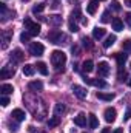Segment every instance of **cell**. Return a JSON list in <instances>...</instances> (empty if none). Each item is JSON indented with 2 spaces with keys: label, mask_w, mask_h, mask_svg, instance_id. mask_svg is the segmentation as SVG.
<instances>
[{
  "label": "cell",
  "mask_w": 131,
  "mask_h": 133,
  "mask_svg": "<svg viewBox=\"0 0 131 133\" xmlns=\"http://www.w3.org/2000/svg\"><path fill=\"white\" fill-rule=\"evenodd\" d=\"M59 124H60V118H59V116H54V118H51V119L48 121V127H49V129L57 127Z\"/></svg>",
  "instance_id": "f1b7e54d"
},
{
  "label": "cell",
  "mask_w": 131,
  "mask_h": 133,
  "mask_svg": "<svg viewBox=\"0 0 131 133\" xmlns=\"http://www.w3.org/2000/svg\"><path fill=\"white\" fill-rule=\"evenodd\" d=\"M25 2H28V0H25Z\"/></svg>",
  "instance_id": "c3c4849f"
},
{
  "label": "cell",
  "mask_w": 131,
  "mask_h": 133,
  "mask_svg": "<svg viewBox=\"0 0 131 133\" xmlns=\"http://www.w3.org/2000/svg\"><path fill=\"white\" fill-rule=\"evenodd\" d=\"M83 82H86L90 85H94V87H99V88H105L106 87L105 81H102V79H91V77H86V76H83Z\"/></svg>",
  "instance_id": "ba28073f"
},
{
  "label": "cell",
  "mask_w": 131,
  "mask_h": 133,
  "mask_svg": "<svg viewBox=\"0 0 131 133\" xmlns=\"http://www.w3.org/2000/svg\"><path fill=\"white\" fill-rule=\"evenodd\" d=\"M11 116H12V119L17 121V122H22V121H25V118H26V115H25V111H23L22 108H14L12 113H11Z\"/></svg>",
  "instance_id": "30bf717a"
},
{
  "label": "cell",
  "mask_w": 131,
  "mask_h": 133,
  "mask_svg": "<svg viewBox=\"0 0 131 133\" xmlns=\"http://www.w3.org/2000/svg\"><path fill=\"white\" fill-rule=\"evenodd\" d=\"M12 91H14V87L11 85V84H2L0 85V93L2 95H12Z\"/></svg>",
  "instance_id": "e0dca14e"
},
{
  "label": "cell",
  "mask_w": 131,
  "mask_h": 133,
  "mask_svg": "<svg viewBox=\"0 0 131 133\" xmlns=\"http://www.w3.org/2000/svg\"><path fill=\"white\" fill-rule=\"evenodd\" d=\"M97 73H99V76H102V77L108 76L110 74V64L108 62H99Z\"/></svg>",
  "instance_id": "7c38bea8"
},
{
  "label": "cell",
  "mask_w": 131,
  "mask_h": 133,
  "mask_svg": "<svg viewBox=\"0 0 131 133\" xmlns=\"http://www.w3.org/2000/svg\"><path fill=\"white\" fill-rule=\"evenodd\" d=\"M14 74H16V68H14V65H11V64H6V65L2 68V71H0V77L2 79H9Z\"/></svg>",
  "instance_id": "5b68a950"
},
{
  "label": "cell",
  "mask_w": 131,
  "mask_h": 133,
  "mask_svg": "<svg viewBox=\"0 0 131 133\" xmlns=\"http://www.w3.org/2000/svg\"><path fill=\"white\" fill-rule=\"evenodd\" d=\"M0 104H2V107H6V105L9 104V98L3 95V96H2V99H0Z\"/></svg>",
  "instance_id": "f35d334b"
},
{
  "label": "cell",
  "mask_w": 131,
  "mask_h": 133,
  "mask_svg": "<svg viewBox=\"0 0 131 133\" xmlns=\"http://www.w3.org/2000/svg\"><path fill=\"white\" fill-rule=\"evenodd\" d=\"M48 40L51 43H56V45H66L69 42V37L66 34H63L62 31H59V30H53L48 34Z\"/></svg>",
  "instance_id": "7a4b0ae2"
},
{
  "label": "cell",
  "mask_w": 131,
  "mask_h": 133,
  "mask_svg": "<svg viewBox=\"0 0 131 133\" xmlns=\"http://www.w3.org/2000/svg\"><path fill=\"white\" fill-rule=\"evenodd\" d=\"M97 8H99V0H90L88 5H86V12L90 16H93V14H96Z\"/></svg>",
  "instance_id": "4fadbf2b"
},
{
  "label": "cell",
  "mask_w": 131,
  "mask_h": 133,
  "mask_svg": "<svg viewBox=\"0 0 131 133\" xmlns=\"http://www.w3.org/2000/svg\"><path fill=\"white\" fill-rule=\"evenodd\" d=\"M46 22H48L49 25H53V26H60V25L63 23V19H62V16H59V14H53V16H48V17H46Z\"/></svg>",
  "instance_id": "9c48e42d"
},
{
  "label": "cell",
  "mask_w": 131,
  "mask_h": 133,
  "mask_svg": "<svg viewBox=\"0 0 131 133\" xmlns=\"http://www.w3.org/2000/svg\"><path fill=\"white\" fill-rule=\"evenodd\" d=\"M114 57H116V61H117L119 68H123L125 62H127V59H128V54H125V53H116Z\"/></svg>",
  "instance_id": "9a60e30c"
},
{
  "label": "cell",
  "mask_w": 131,
  "mask_h": 133,
  "mask_svg": "<svg viewBox=\"0 0 131 133\" xmlns=\"http://www.w3.org/2000/svg\"><path fill=\"white\" fill-rule=\"evenodd\" d=\"M28 88H30V91H42L43 84H42L40 81H31V82L28 84Z\"/></svg>",
  "instance_id": "2e32d148"
},
{
  "label": "cell",
  "mask_w": 131,
  "mask_h": 133,
  "mask_svg": "<svg viewBox=\"0 0 131 133\" xmlns=\"http://www.w3.org/2000/svg\"><path fill=\"white\" fill-rule=\"evenodd\" d=\"M11 37H12V31H11V30L2 33V48H3V50L8 48V45H9V42H11Z\"/></svg>",
  "instance_id": "8fae6325"
},
{
  "label": "cell",
  "mask_w": 131,
  "mask_h": 133,
  "mask_svg": "<svg viewBox=\"0 0 131 133\" xmlns=\"http://www.w3.org/2000/svg\"><path fill=\"white\" fill-rule=\"evenodd\" d=\"M130 132H131V127H130Z\"/></svg>",
  "instance_id": "7dc6e473"
},
{
  "label": "cell",
  "mask_w": 131,
  "mask_h": 133,
  "mask_svg": "<svg viewBox=\"0 0 131 133\" xmlns=\"http://www.w3.org/2000/svg\"><path fill=\"white\" fill-rule=\"evenodd\" d=\"M102 133H110V129H103V130H102Z\"/></svg>",
  "instance_id": "f6af8a7d"
},
{
  "label": "cell",
  "mask_w": 131,
  "mask_h": 133,
  "mask_svg": "<svg viewBox=\"0 0 131 133\" xmlns=\"http://www.w3.org/2000/svg\"><path fill=\"white\" fill-rule=\"evenodd\" d=\"M71 51H72V53H76V56H79V48H77V46H72V48H71Z\"/></svg>",
  "instance_id": "b9f144b4"
},
{
  "label": "cell",
  "mask_w": 131,
  "mask_h": 133,
  "mask_svg": "<svg viewBox=\"0 0 131 133\" xmlns=\"http://www.w3.org/2000/svg\"><path fill=\"white\" fill-rule=\"evenodd\" d=\"M30 37H31V34L28 33V31H25V33L20 34V40H22L23 43H25V42H28V40H30Z\"/></svg>",
  "instance_id": "e575fe53"
},
{
  "label": "cell",
  "mask_w": 131,
  "mask_h": 133,
  "mask_svg": "<svg viewBox=\"0 0 131 133\" xmlns=\"http://www.w3.org/2000/svg\"><path fill=\"white\" fill-rule=\"evenodd\" d=\"M23 23H25V30L31 34V36H39L40 34V25L37 22H33L31 19H25Z\"/></svg>",
  "instance_id": "3957f363"
},
{
  "label": "cell",
  "mask_w": 131,
  "mask_h": 133,
  "mask_svg": "<svg viewBox=\"0 0 131 133\" xmlns=\"http://www.w3.org/2000/svg\"><path fill=\"white\" fill-rule=\"evenodd\" d=\"M114 42H116V36H114V34L108 36V37L105 39V42H103V48H110V46H113Z\"/></svg>",
  "instance_id": "cb8c5ba5"
},
{
  "label": "cell",
  "mask_w": 131,
  "mask_h": 133,
  "mask_svg": "<svg viewBox=\"0 0 131 133\" xmlns=\"http://www.w3.org/2000/svg\"><path fill=\"white\" fill-rule=\"evenodd\" d=\"M37 70H39V73L40 74H43V76H46L48 74V68H46V64L45 62H37Z\"/></svg>",
  "instance_id": "4316f807"
},
{
  "label": "cell",
  "mask_w": 131,
  "mask_h": 133,
  "mask_svg": "<svg viewBox=\"0 0 131 133\" xmlns=\"http://www.w3.org/2000/svg\"><path fill=\"white\" fill-rule=\"evenodd\" d=\"M122 46H123V50H125V51H130V53H131V39H127V40L123 42V45H122Z\"/></svg>",
  "instance_id": "8d00e7d4"
},
{
  "label": "cell",
  "mask_w": 131,
  "mask_h": 133,
  "mask_svg": "<svg viewBox=\"0 0 131 133\" xmlns=\"http://www.w3.org/2000/svg\"><path fill=\"white\" fill-rule=\"evenodd\" d=\"M97 99H100V101H113L114 99V95H113V93H103V91H99L97 93Z\"/></svg>",
  "instance_id": "603a6c76"
},
{
  "label": "cell",
  "mask_w": 131,
  "mask_h": 133,
  "mask_svg": "<svg viewBox=\"0 0 131 133\" xmlns=\"http://www.w3.org/2000/svg\"><path fill=\"white\" fill-rule=\"evenodd\" d=\"M125 5H127L128 8H131V0H125Z\"/></svg>",
  "instance_id": "7bdbcfd3"
},
{
  "label": "cell",
  "mask_w": 131,
  "mask_h": 133,
  "mask_svg": "<svg viewBox=\"0 0 131 133\" xmlns=\"http://www.w3.org/2000/svg\"><path fill=\"white\" fill-rule=\"evenodd\" d=\"M82 68H83V71H85V73H91V71L94 70V62L88 59V61H85V62L82 64Z\"/></svg>",
  "instance_id": "44dd1931"
},
{
  "label": "cell",
  "mask_w": 131,
  "mask_h": 133,
  "mask_svg": "<svg viewBox=\"0 0 131 133\" xmlns=\"http://www.w3.org/2000/svg\"><path fill=\"white\" fill-rule=\"evenodd\" d=\"M11 59H12L14 62H22V61L25 59V54H23V51H22V50L16 48V50L11 53Z\"/></svg>",
  "instance_id": "5bb4252c"
},
{
  "label": "cell",
  "mask_w": 131,
  "mask_h": 133,
  "mask_svg": "<svg viewBox=\"0 0 131 133\" xmlns=\"http://www.w3.org/2000/svg\"><path fill=\"white\" fill-rule=\"evenodd\" d=\"M123 19H125V23H127V25H128V26L131 28V12H127Z\"/></svg>",
  "instance_id": "ab89813d"
},
{
  "label": "cell",
  "mask_w": 131,
  "mask_h": 133,
  "mask_svg": "<svg viewBox=\"0 0 131 133\" xmlns=\"http://www.w3.org/2000/svg\"><path fill=\"white\" fill-rule=\"evenodd\" d=\"M113 133H123V130H122V129H116Z\"/></svg>",
  "instance_id": "ee69618b"
},
{
  "label": "cell",
  "mask_w": 131,
  "mask_h": 133,
  "mask_svg": "<svg viewBox=\"0 0 131 133\" xmlns=\"http://www.w3.org/2000/svg\"><path fill=\"white\" fill-rule=\"evenodd\" d=\"M71 90H72V93H74L79 99H85V98H86V95H88L86 88H83V87H80V85H76V84L71 87Z\"/></svg>",
  "instance_id": "52a82bcc"
},
{
  "label": "cell",
  "mask_w": 131,
  "mask_h": 133,
  "mask_svg": "<svg viewBox=\"0 0 131 133\" xmlns=\"http://www.w3.org/2000/svg\"><path fill=\"white\" fill-rule=\"evenodd\" d=\"M71 20H74V22H77V20H83V19H82V12H80L79 8H76V9L71 12Z\"/></svg>",
  "instance_id": "d4e9b609"
},
{
  "label": "cell",
  "mask_w": 131,
  "mask_h": 133,
  "mask_svg": "<svg viewBox=\"0 0 131 133\" xmlns=\"http://www.w3.org/2000/svg\"><path fill=\"white\" fill-rule=\"evenodd\" d=\"M105 33H106V31H105L103 28H99V26H96V28L93 30V37H94V39H97V40H100V39L105 36Z\"/></svg>",
  "instance_id": "7402d4cb"
},
{
  "label": "cell",
  "mask_w": 131,
  "mask_h": 133,
  "mask_svg": "<svg viewBox=\"0 0 131 133\" xmlns=\"http://www.w3.org/2000/svg\"><path fill=\"white\" fill-rule=\"evenodd\" d=\"M51 64L54 66L56 71H63L66 64V54L60 50H56L51 53Z\"/></svg>",
  "instance_id": "6da1fadb"
},
{
  "label": "cell",
  "mask_w": 131,
  "mask_h": 133,
  "mask_svg": "<svg viewBox=\"0 0 131 133\" xmlns=\"http://www.w3.org/2000/svg\"><path fill=\"white\" fill-rule=\"evenodd\" d=\"M111 9H113V11H120V3H119L117 0H113V2H111Z\"/></svg>",
  "instance_id": "d590c367"
},
{
  "label": "cell",
  "mask_w": 131,
  "mask_h": 133,
  "mask_svg": "<svg viewBox=\"0 0 131 133\" xmlns=\"http://www.w3.org/2000/svg\"><path fill=\"white\" fill-rule=\"evenodd\" d=\"M74 124L79 125V127H85V125H86V116H85L83 113L77 115V116L74 118Z\"/></svg>",
  "instance_id": "ac0fdd59"
},
{
  "label": "cell",
  "mask_w": 131,
  "mask_h": 133,
  "mask_svg": "<svg viewBox=\"0 0 131 133\" xmlns=\"http://www.w3.org/2000/svg\"><path fill=\"white\" fill-rule=\"evenodd\" d=\"M43 51H45V46L42 43H39V42H33L30 45V54L31 56L40 57V56H43Z\"/></svg>",
  "instance_id": "277c9868"
},
{
  "label": "cell",
  "mask_w": 131,
  "mask_h": 133,
  "mask_svg": "<svg viewBox=\"0 0 131 133\" xmlns=\"http://www.w3.org/2000/svg\"><path fill=\"white\" fill-rule=\"evenodd\" d=\"M116 116H117V111H116V108H113V107H108V108L105 110V113H103V118H105V121H106L108 124L114 122V121H116Z\"/></svg>",
  "instance_id": "8992f818"
},
{
  "label": "cell",
  "mask_w": 131,
  "mask_h": 133,
  "mask_svg": "<svg viewBox=\"0 0 131 133\" xmlns=\"http://www.w3.org/2000/svg\"><path fill=\"white\" fill-rule=\"evenodd\" d=\"M100 22H102V23H108V22H110V11H105V12L102 14Z\"/></svg>",
  "instance_id": "d6a6232c"
},
{
  "label": "cell",
  "mask_w": 131,
  "mask_h": 133,
  "mask_svg": "<svg viewBox=\"0 0 131 133\" xmlns=\"http://www.w3.org/2000/svg\"><path fill=\"white\" fill-rule=\"evenodd\" d=\"M88 122H90V129H93V130L99 127L97 118H96V115H93V113H90V115H88Z\"/></svg>",
  "instance_id": "d6986e66"
},
{
  "label": "cell",
  "mask_w": 131,
  "mask_h": 133,
  "mask_svg": "<svg viewBox=\"0 0 131 133\" xmlns=\"http://www.w3.org/2000/svg\"><path fill=\"white\" fill-rule=\"evenodd\" d=\"M117 77H119V81H120V82H123V81H127V79H128V74L125 73V70L119 68V74H117Z\"/></svg>",
  "instance_id": "1f68e13d"
},
{
  "label": "cell",
  "mask_w": 131,
  "mask_h": 133,
  "mask_svg": "<svg viewBox=\"0 0 131 133\" xmlns=\"http://www.w3.org/2000/svg\"><path fill=\"white\" fill-rule=\"evenodd\" d=\"M113 30H116V31H123V22L119 19V17H116V19H113Z\"/></svg>",
  "instance_id": "ffe728a7"
},
{
  "label": "cell",
  "mask_w": 131,
  "mask_h": 133,
  "mask_svg": "<svg viewBox=\"0 0 131 133\" xmlns=\"http://www.w3.org/2000/svg\"><path fill=\"white\" fill-rule=\"evenodd\" d=\"M66 110V107L63 104H56V107H54V113H56V116H60V115H63Z\"/></svg>",
  "instance_id": "83f0119b"
},
{
  "label": "cell",
  "mask_w": 131,
  "mask_h": 133,
  "mask_svg": "<svg viewBox=\"0 0 131 133\" xmlns=\"http://www.w3.org/2000/svg\"><path fill=\"white\" fill-rule=\"evenodd\" d=\"M128 85H130V87H131V77H130V81H128Z\"/></svg>",
  "instance_id": "bcb514c9"
},
{
  "label": "cell",
  "mask_w": 131,
  "mask_h": 133,
  "mask_svg": "<svg viewBox=\"0 0 131 133\" xmlns=\"http://www.w3.org/2000/svg\"><path fill=\"white\" fill-rule=\"evenodd\" d=\"M82 43H83V46H85V48H93L91 39H88V37H83V39H82Z\"/></svg>",
  "instance_id": "836d02e7"
},
{
  "label": "cell",
  "mask_w": 131,
  "mask_h": 133,
  "mask_svg": "<svg viewBox=\"0 0 131 133\" xmlns=\"http://www.w3.org/2000/svg\"><path fill=\"white\" fill-rule=\"evenodd\" d=\"M34 66L35 65H30V64H26V65L23 66V74H25V76H33L34 71H35Z\"/></svg>",
  "instance_id": "484cf974"
},
{
  "label": "cell",
  "mask_w": 131,
  "mask_h": 133,
  "mask_svg": "<svg viewBox=\"0 0 131 133\" xmlns=\"http://www.w3.org/2000/svg\"><path fill=\"white\" fill-rule=\"evenodd\" d=\"M68 26H69V31H71V33H77V31H79L77 23H76L74 20H71V19H69V22H68Z\"/></svg>",
  "instance_id": "4dcf8cb0"
},
{
  "label": "cell",
  "mask_w": 131,
  "mask_h": 133,
  "mask_svg": "<svg viewBox=\"0 0 131 133\" xmlns=\"http://www.w3.org/2000/svg\"><path fill=\"white\" fill-rule=\"evenodd\" d=\"M45 9V3H37L33 6V14H40Z\"/></svg>",
  "instance_id": "f546056e"
},
{
  "label": "cell",
  "mask_w": 131,
  "mask_h": 133,
  "mask_svg": "<svg viewBox=\"0 0 131 133\" xmlns=\"http://www.w3.org/2000/svg\"><path fill=\"white\" fill-rule=\"evenodd\" d=\"M131 119V107L127 108V113H125V116H123V121H130Z\"/></svg>",
  "instance_id": "60d3db41"
},
{
  "label": "cell",
  "mask_w": 131,
  "mask_h": 133,
  "mask_svg": "<svg viewBox=\"0 0 131 133\" xmlns=\"http://www.w3.org/2000/svg\"><path fill=\"white\" fill-rule=\"evenodd\" d=\"M8 129H9V132H11V133H16L17 130H19V125H17V124H11V122H9V124H8Z\"/></svg>",
  "instance_id": "74e56055"
}]
</instances>
